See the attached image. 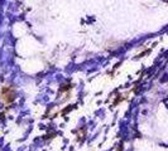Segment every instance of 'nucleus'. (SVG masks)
<instances>
[{
  "mask_svg": "<svg viewBox=\"0 0 168 151\" xmlns=\"http://www.w3.org/2000/svg\"><path fill=\"white\" fill-rule=\"evenodd\" d=\"M0 98L5 105H11L13 101L15 99V91L11 86H5L0 91Z\"/></svg>",
  "mask_w": 168,
  "mask_h": 151,
  "instance_id": "1",
  "label": "nucleus"
}]
</instances>
